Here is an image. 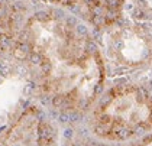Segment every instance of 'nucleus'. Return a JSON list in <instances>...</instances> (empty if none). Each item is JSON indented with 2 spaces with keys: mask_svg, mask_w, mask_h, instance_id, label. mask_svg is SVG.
<instances>
[{
  "mask_svg": "<svg viewBox=\"0 0 152 146\" xmlns=\"http://www.w3.org/2000/svg\"><path fill=\"white\" fill-rule=\"evenodd\" d=\"M10 62L32 100L59 117L86 116L109 78L100 44L84 23L57 6L26 13Z\"/></svg>",
  "mask_w": 152,
  "mask_h": 146,
  "instance_id": "f257e3e1",
  "label": "nucleus"
},
{
  "mask_svg": "<svg viewBox=\"0 0 152 146\" xmlns=\"http://www.w3.org/2000/svg\"><path fill=\"white\" fill-rule=\"evenodd\" d=\"M102 143H120L152 130V90L142 82L106 85L84 116Z\"/></svg>",
  "mask_w": 152,
  "mask_h": 146,
  "instance_id": "f03ea898",
  "label": "nucleus"
},
{
  "mask_svg": "<svg viewBox=\"0 0 152 146\" xmlns=\"http://www.w3.org/2000/svg\"><path fill=\"white\" fill-rule=\"evenodd\" d=\"M0 146H58L51 113L31 99L0 132Z\"/></svg>",
  "mask_w": 152,
  "mask_h": 146,
  "instance_id": "7ed1b4c3",
  "label": "nucleus"
},
{
  "mask_svg": "<svg viewBox=\"0 0 152 146\" xmlns=\"http://www.w3.org/2000/svg\"><path fill=\"white\" fill-rule=\"evenodd\" d=\"M45 1V0H44ZM77 18L88 29L112 28L122 15L123 0H47Z\"/></svg>",
  "mask_w": 152,
  "mask_h": 146,
  "instance_id": "20e7f679",
  "label": "nucleus"
},
{
  "mask_svg": "<svg viewBox=\"0 0 152 146\" xmlns=\"http://www.w3.org/2000/svg\"><path fill=\"white\" fill-rule=\"evenodd\" d=\"M26 12L28 6L22 0H0V69L10 59Z\"/></svg>",
  "mask_w": 152,
  "mask_h": 146,
  "instance_id": "39448f33",
  "label": "nucleus"
}]
</instances>
